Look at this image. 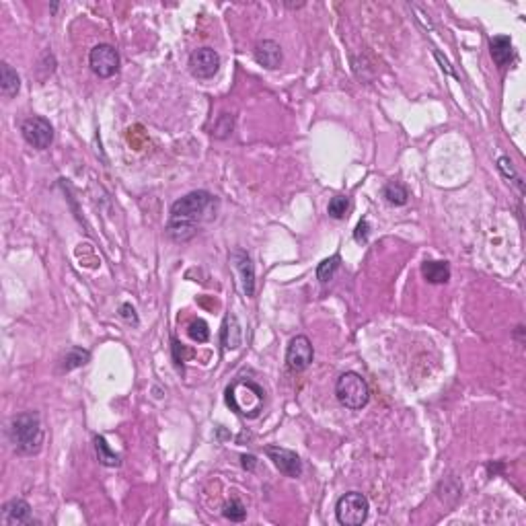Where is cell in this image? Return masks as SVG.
Listing matches in <instances>:
<instances>
[{
	"label": "cell",
	"mask_w": 526,
	"mask_h": 526,
	"mask_svg": "<svg viewBox=\"0 0 526 526\" xmlns=\"http://www.w3.org/2000/svg\"><path fill=\"white\" fill-rule=\"evenodd\" d=\"M218 198L206 189L189 191L171 206V216L167 222V234L175 243H185L198 234V230L216 218Z\"/></svg>",
	"instance_id": "cell-1"
},
{
	"label": "cell",
	"mask_w": 526,
	"mask_h": 526,
	"mask_svg": "<svg viewBox=\"0 0 526 526\" xmlns=\"http://www.w3.org/2000/svg\"><path fill=\"white\" fill-rule=\"evenodd\" d=\"M8 440L17 454L33 456L44 448L45 430L38 411H23L8 424Z\"/></svg>",
	"instance_id": "cell-2"
},
{
	"label": "cell",
	"mask_w": 526,
	"mask_h": 526,
	"mask_svg": "<svg viewBox=\"0 0 526 526\" xmlns=\"http://www.w3.org/2000/svg\"><path fill=\"white\" fill-rule=\"evenodd\" d=\"M263 403H265V393L253 381H237L226 389V405L243 417H249V420L257 417L262 413Z\"/></svg>",
	"instance_id": "cell-3"
},
{
	"label": "cell",
	"mask_w": 526,
	"mask_h": 526,
	"mask_svg": "<svg viewBox=\"0 0 526 526\" xmlns=\"http://www.w3.org/2000/svg\"><path fill=\"white\" fill-rule=\"evenodd\" d=\"M335 397L337 401L351 411H358L368 405L370 401V387L366 378L358 372H344L335 383Z\"/></svg>",
	"instance_id": "cell-4"
},
{
	"label": "cell",
	"mask_w": 526,
	"mask_h": 526,
	"mask_svg": "<svg viewBox=\"0 0 526 526\" xmlns=\"http://www.w3.org/2000/svg\"><path fill=\"white\" fill-rule=\"evenodd\" d=\"M370 510V502L360 491H348L337 500L335 518L342 526H360L366 523Z\"/></svg>",
	"instance_id": "cell-5"
},
{
	"label": "cell",
	"mask_w": 526,
	"mask_h": 526,
	"mask_svg": "<svg viewBox=\"0 0 526 526\" xmlns=\"http://www.w3.org/2000/svg\"><path fill=\"white\" fill-rule=\"evenodd\" d=\"M88 66L99 79H111L120 70V54L113 45H95L88 51Z\"/></svg>",
	"instance_id": "cell-6"
},
{
	"label": "cell",
	"mask_w": 526,
	"mask_h": 526,
	"mask_svg": "<svg viewBox=\"0 0 526 526\" xmlns=\"http://www.w3.org/2000/svg\"><path fill=\"white\" fill-rule=\"evenodd\" d=\"M228 260H230L232 273L237 278L239 290L247 298H253V294H255V267H253V262H251L249 253L243 251V249H234Z\"/></svg>",
	"instance_id": "cell-7"
},
{
	"label": "cell",
	"mask_w": 526,
	"mask_h": 526,
	"mask_svg": "<svg viewBox=\"0 0 526 526\" xmlns=\"http://www.w3.org/2000/svg\"><path fill=\"white\" fill-rule=\"evenodd\" d=\"M263 452L267 454V459L273 463V467H276L282 475H286V477H290V479H298V477L303 475V461H301V456H298L294 450L284 448V446H273V444H269V446L263 448Z\"/></svg>",
	"instance_id": "cell-8"
},
{
	"label": "cell",
	"mask_w": 526,
	"mask_h": 526,
	"mask_svg": "<svg viewBox=\"0 0 526 526\" xmlns=\"http://www.w3.org/2000/svg\"><path fill=\"white\" fill-rule=\"evenodd\" d=\"M21 134H23L25 142L29 146H33L35 150H45L54 142V128L42 115H33V118L23 120Z\"/></svg>",
	"instance_id": "cell-9"
},
{
	"label": "cell",
	"mask_w": 526,
	"mask_h": 526,
	"mask_svg": "<svg viewBox=\"0 0 526 526\" xmlns=\"http://www.w3.org/2000/svg\"><path fill=\"white\" fill-rule=\"evenodd\" d=\"M220 70V56L216 49L212 47H200L189 56V72L200 79V81H208L214 79Z\"/></svg>",
	"instance_id": "cell-10"
},
{
	"label": "cell",
	"mask_w": 526,
	"mask_h": 526,
	"mask_svg": "<svg viewBox=\"0 0 526 526\" xmlns=\"http://www.w3.org/2000/svg\"><path fill=\"white\" fill-rule=\"evenodd\" d=\"M312 358H314V350L307 335H296L290 340L286 348V366L292 372H305L312 364Z\"/></svg>",
	"instance_id": "cell-11"
},
{
	"label": "cell",
	"mask_w": 526,
	"mask_h": 526,
	"mask_svg": "<svg viewBox=\"0 0 526 526\" xmlns=\"http://www.w3.org/2000/svg\"><path fill=\"white\" fill-rule=\"evenodd\" d=\"M0 523L4 526H17V525H31V506L27 500L23 497H13L2 506V514H0Z\"/></svg>",
	"instance_id": "cell-12"
},
{
	"label": "cell",
	"mask_w": 526,
	"mask_h": 526,
	"mask_svg": "<svg viewBox=\"0 0 526 526\" xmlns=\"http://www.w3.org/2000/svg\"><path fill=\"white\" fill-rule=\"evenodd\" d=\"M253 56L257 60V64H262L263 68L276 70L282 66V47L280 44H276L273 40H263L255 45Z\"/></svg>",
	"instance_id": "cell-13"
},
{
	"label": "cell",
	"mask_w": 526,
	"mask_h": 526,
	"mask_svg": "<svg viewBox=\"0 0 526 526\" xmlns=\"http://www.w3.org/2000/svg\"><path fill=\"white\" fill-rule=\"evenodd\" d=\"M489 54L500 68H506L514 60V45L508 35H493L489 40Z\"/></svg>",
	"instance_id": "cell-14"
},
{
	"label": "cell",
	"mask_w": 526,
	"mask_h": 526,
	"mask_svg": "<svg viewBox=\"0 0 526 526\" xmlns=\"http://www.w3.org/2000/svg\"><path fill=\"white\" fill-rule=\"evenodd\" d=\"M220 337H222L224 350H237V348H241V344H243V331H241V325H239V321H237L234 314L228 312L224 317Z\"/></svg>",
	"instance_id": "cell-15"
},
{
	"label": "cell",
	"mask_w": 526,
	"mask_h": 526,
	"mask_svg": "<svg viewBox=\"0 0 526 526\" xmlns=\"http://www.w3.org/2000/svg\"><path fill=\"white\" fill-rule=\"evenodd\" d=\"M19 90H21V77L17 74V70L8 62H2L0 64V93H2V97L13 99Z\"/></svg>",
	"instance_id": "cell-16"
},
{
	"label": "cell",
	"mask_w": 526,
	"mask_h": 526,
	"mask_svg": "<svg viewBox=\"0 0 526 526\" xmlns=\"http://www.w3.org/2000/svg\"><path fill=\"white\" fill-rule=\"evenodd\" d=\"M422 276L430 284H446L450 280V265L446 262L426 260L422 263Z\"/></svg>",
	"instance_id": "cell-17"
},
{
	"label": "cell",
	"mask_w": 526,
	"mask_h": 526,
	"mask_svg": "<svg viewBox=\"0 0 526 526\" xmlns=\"http://www.w3.org/2000/svg\"><path fill=\"white\" fill-rule=\"evenodd\" d=\"M90 362V351L85 350V348H70L62 356L60 360V370L62 372H70V370H77V368H83Z\"/></svg>",
	"instance_id": "cell-18"
},
{
	"label": "cell",
	"mask_w": 526,
	"mask_h": 526,
	"mask_svg": "<svg viewBox=\"0 0 526 526\" xmlns=\"http://www.w3.org/2000/svg\"><path fill=\"white\" fill-rule=\"evenodd\" d=\"M93 442H95L97 459H99L101 465H105V467H120V465H122L120 454H118L115 450H111V446L107 444V440L103 438V436L97 434V436L93 438Z\"/></svg>",
	"instance_id": "cell-19"
},
{
	"label": "cell",
	"mask_w": 526,
	"mask_h": 526,
	"mask_svg": "<svg viewBox=\"0 0 526 526\" xmlns=\"http://www.w3.org/2000/svg\"><path fill=\"white\" fill-rule=\"evenodd\" d=\"M383 198L391 204V206H405L409 202V191L401 181H389L383 187Z\"/></svg>",
	"instance_id": "cell-20"
},
{
	"label": "cell",
	"mask_w": 526,
	"mask_h": 526,
	"mask_svg": "<svg viewBox=\"0 0 526 526\" xmlns=\"http://www.w3.org/2000/svg\"><path fill=\"white\" fill-rule=\"evenodd\" d=\"M340 265H342V257H340V253H335V255H331V257L323 260V262L317 265V280H319L321 284L331 282V280H333V276H335V271L340 269Z\"/></svg>",
	"instance_id": "cell-21"
},
{
	"label": "cell",
	"mask_w": 526,
	"mask_h": 526,
	"mask_svg": "<svg viewBox=\"0 0 526 526\" xmlns=\"http://www.w3.org/2000/svg\"><path fill=\"white\" fill-rule=\"evenodd\" d=\"M497 169H500V173L506 177V179H510L516 187H518V191L523 193L525 191V183H523V177L518 175V171L514 169V165H512V161L508 159V157H500L497 159Z\"/></svg>",
	"instance_id": "cell-22"
},
{
	"label": "cell",
	"mask_w": 526,
	"mask_h": 526,
	"mask_svg": "<svg viewBox=\"0 0 526 526\" xmlns=\"http://www.w3.org/2000/svg\"><path fill=\"white\" fill-rule=\"evenodd\" d=\"M222 514H224V518H228L230 523H243V520L247 518V508L243 506L241 500H230V502L224 504Z\"/></svg>",
	"instance_id": "cell-23"
},
{
	"label": "cell",
	"mask_w": 526,
	"mask_h": 526,
	"mask_svg": "<svg viewBox=\"0 0 526 526\" xmlns=\"http://www.w3.org/2000/svg\"><path fill=\"white\" fill-rule=\"evenodd\" d=\"M187 335H189L193 342L204 344V342L210 340V327H208V323H206L204 319H193V321L189 323V327H187Z\"/></svg>",
	"instance_id": "cell-24"
},
{
	"label": "cell",
	"mask_w": 526,
	"mask_h": 526,
	"mask_svg": "<svg viewBox=\"0 0 526 526\" xmlns=\"http://www.w3.org/2000/svg\"><path fill=\"white\" fill-rule=\"evenodd\" d=\"M348 210H350V200H348L346 196H335V198L329 202V206H327V214L335 220L346 218Z\"/></svg>",
	"instance_id": "cell-25"
},
{
	"label": "cell",
	"mask_w": 526,
	"mask_h": 526,
	"mask_svg": "<svg viewBox=\"0 0 526 526\" xmlns=\"http://www.w3.org/2000/svg\"><path fill=\"white\" fill-rule=\"evenodd\" d=\"M232 126H234V122H232V115H228V113H222L218 120V124H216V128H214V136L216 138H226L230 132H232Z\"/></svg>",
	"instance_id": "cell-26"
},
{
	"label": "cell",
	"mask_w": 526,
	"mask_h": 526,
	"mask_svg": "<svg viewBox=\"0 0 526 526\" xmlns=\"http://www.w3.org/2000/svg\"><path fill=\"white\" fill-rule=\"evenodd\" d=\"M368 237H370V222L366 218H362L356 226V232H353V239L358 243H368Z\"/></svg>",
	"instance_id": "cell-27"
},
{
	"label": "cell",
	"mask_w": 526,
	"mask_h": 526,
	"mask_svg": "<svg viewBox=\"0 0 526 526\" xmlns=\"http://www.w3.org/2000/svg\"><path fill=\"white\" fill-rule=\"evenodd\" d=\"M120 317H122L126 323H130V325H138V314H136V308L132 307L130 303H124V305L120 307Z\"/></svg>",
	"instance_id": "cell-28"
},
{
	"label": "cell",
	"mask_w": 526,
	"mask_h": 526,
	"mask_svg": "<svg viewBox=\"0 0 526 526\" xmlns=\"http://www.w3.org/2000/svg\"><path fill=\"white\" fill-rule=\"evenodd\" d=\"M241 465H243V469H247V471H255V467H257V456H253V454H243V456H241Z\"/></svg>",
	"instance_id": "cell-29"
},
{
	"label": "cell",
	"mask_w": 526,
	"mask_h": 526,
	"mask_svg": "<svg viewBox=\"0 0 526 526\" xmlns=\"http://www.w3.org/2000/svg\"><path fill=\"white\" fill-rule=\"evenodd\" d=\"M434 56H436V60H438L440 64H442V70H444L446 74H450V77H456V74H454V70H452V66H450V62H448V60H446V58H444V56H442L440 51H434Z\"/></svg>",
	"instance_id": "cell-30"
}]
</instances>
